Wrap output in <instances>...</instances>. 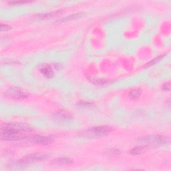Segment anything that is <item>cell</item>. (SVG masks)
<instances>
[{
    "instance_id": "12",
    "label": "cell",
    "mask_w": 171,
    "mask_h": 171,
    "mask_svg": "<svg viewBox=\"0 0 171 171\" xmlns=\"http://www.w3.org/2000/svg\"><path fill=\"white\" fill-rule=\"evenodd\" d=\"M140 96V91L139 90H132L130 92V96L132 98L136 99L138 98Z\"/></svg>"
},
{
    "instance_id": "15",
    "label": "cell",
    "mask_w": 171,
    "mask_h": 171,
    "mask_svg": "<svg viewBox=\"0 0 171 171\" xmlns=\"http://www.w3.org/2000/svg\"><path fill=\"white\" fill-rule=\"evenodd\" d=\"M162 58V57H158V58H155L152 61H151V62H149L148 64H147V66H152V65H154V64H157V62H159V61L161 60Z\"/></svg>"
},
{
    "instance_id": "3",
    "label": "cell",
    "mask_w": 171,
    "mask_h": 171,
    "mask_svg": "<svg viewBox=\"0 0 171 171\" xmlns=\"http://www.w3.org/2000/svg\"><path fill=\"white\" fill-rule=\"evenodd\" d=\"M2 129L21 132H29V131L32 130V128L28 124L17 123H9L7 124H5L2 126Z\"/></svg>"
},
{
    "instance_id": "5",
    "label": "cell",
    "mask_w": 171,
    "mask_h": 171,
    "mask_svg": "<svg viewBox=\"0 0 171 171\" xmlns=\"http://www.w3.org/2000/svg\"><path fill=\"white\" fill-rule=\"evenodd\" d=\"M48 157V155L44 153H36L33 154H30L26 157H23L20 160L21 163H29L32 162H36L39 160H43L46 159Z\"/></svg>"
},
{
    "instance_id": "11",
    "label": "cell",
    "mask_w": 171,
    "mask_h": 171,
    "mask_svg": "<svg viewBox=\"0 0 171 171\" xmlns=\"http://www.w3.org/2000/svg\"><path fill=\"white\" fill-rule=\"evenodd\" d=\"M143 151H144V149H143L142 147H141V146H138V147H136L131 150L130 154L134 155L140 154H141Z\"/></svg>"
},
{
    "instance_id": "2",
    "label": "cell",
    "mask_w": 171,
    "mask_h": 171,
    "mask_svg": "<svg viewBox=\"0 0 171 171\" xmlns=\"http://www.w3.org/2000/svg\"><path fill=\"white\" fill-rule=\"evenodd\" d=\"M140 141L151 146H161L169 142L166 137L158 135H150L140 139Z\"/></svg>"
},
{
    "instance_id": "4",
    "label": "cell",
    "mask_w": 171,
    "mask_h": 171,
    "mask_svg": "<svg viewBox=\"0 0 171 171\" xmlns=\"http://www.w3.org/2000/svg\"><path fill=\"white\" fill-rule=\"evenodd\" d=\"M1 138L5 140H20L25 138L26 136L21 134V132L2 129Z\"/></svg>"
},
{
    "instance_id": "1",
    "label": "cell",
    "mask_w": 171,
    "mask_h": 171,
    "mask_svg": "<svg viewBox=\"0 0 171 171\" xmlns=\"http://www.w3.org/2000/svg\"><path fill=\"white\" fill-rule=\"evenodd\" d=\"M112 130V129L111 127L108 126H102L90 128V129L85 131L83 134L85 136L89 137V138L90 137H98L105 136L110 132Z\"/></svg>"
},
{
    "instance_id": "16",
    "label": "cell",
    "mask_w": 171,
    "mask_h": 171,
    "mask_svg": "<svg viewBox=\"0 0 171 171\" xmlns=\"http://www.w3.org/2000/svg\"><path fill=\"white\" fill-rule=\"evenodd\" d=\"M27 3V2H10V4H14V5H17V4H26Z\"/></svg>"
},
{
    "instance_id": "14",
    "label": "cell",
    "mask_w": 171,
    "mask_h": 171,
    "mask_svg": "<svg viewBox=\"0 0 171 171\" xmlns=\"http://www.w3.org/2000/svg\"><path fill=\"white\" fill-rule=\"evenodd\" d=\"M0 28H1L2 32H7L11 29V27L8 25H6V24H2Z\"/></svg>"
},
{
    "instance_id": "13",
    "label": "cell",
    "mask_w": 171,
    "mask_h": 171,
    "mask_svg": "<svg viewBox=\"0 0 171 171\" xmlns=\"http://www.w3.org/2000/svg\"><path fill=\"white\" fill-rule=\"evenodd\" d=\"M82 16V14H76L74 15H72L69 17H67L66 18H64V19L62 20V21H67V20H74L76 18H78Z\"/></svg>"
},
{
    "instance_id": "6",
    "label": "cell",
    "mask_w": 171,
    "mask_h": 171,
    "mask_svg": "<svg viewBox=\"0 0 171 171\" xmlns=\"http://www.w3.org/2000/svg\"><path fill=\"white\" fill-rule=\"evenodd\" d=\"M54 138L51 136H36L32 138L31 141L36 143V144L42 145H48L54 142Z\"/></svg>"
},
{
    "instance_id": "7",
    "label": "cell",
    "mask_w": 171,
    "mask_h": 171,
    "mask_svg": "<svg viewBox=\"0 0 171 171\" xmlns=\"http://www.w3.org/2000/svg\"><path fill=\"white\" fill-rule=\"evenodd\" d=\"M39 70H40L42 74L44 76H45L46 78H52L54 76V73L53 72L52 68H51L49 65H46V64L42 65L40 67V68H39Z\"/></svg>"
},
{
    "instance_id": "17",
    "label": "cell",
    "mask_w": 171,
    "mask_h": 171,
    "mask_svg": "<svg viewBox=\"0 0 171 171\" xmlns=\"http://www.w3.org/2000/svg\"><path fill=\"white\" fill-rule=\"evenodd\" d=\"M163 90H170V84L168 83L164 84L163 86Z\"/></svg>"
},
{
    "instance_id": "10",
    "label": "cell",
    "mask_w": 171,
    "mask_h": 171,
    "mask_svg": "<svg viewBox=\"0 0 171 171\" xmlns=\"http://www.w3.org/2000/svg\"><path fill=\"white\" fill-rule=\"evenodd\" d=\"M55 163L60 164H68L72 163V160L68 158H60L55 160Z\"/></svg>"
},
{
    "instance_id": "8",
    "label": "cell",
    "mask_w": 171,
    "mask_h": 171,
    "mask_svg": "<svg viewBox=\"0 0 171 171\" xmlns=\"http://www.w3.org/2000/svg\"><path fill=\"white\" fill-rule=\"evenodd\" d=\"M9 93L11 94L12 96L17 98H26L27 96V94L25 92L22 91L19 88H11L9 91Z\"/></svg>"
},
{
    "instance_id": "9",
    "label": "cell",
    "mask_w": 171,
    "mask_h": 171,
    "mask_svg": "<svg viewBox=\"0 0 171 171\" xmlns=\"http://www.w3.org/2000/svg\"><path fill=\"white\" fill-rule=\"evenodd\" d=\"M60 14V11H56L54 12H50V13H48V14H44L42 15H39L38 17L41 20H48V19H50V18H52L54 17L58 16V15Z\"/></svg>"
}]
</instances>
